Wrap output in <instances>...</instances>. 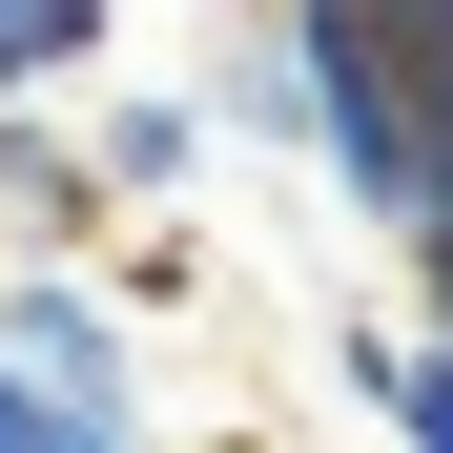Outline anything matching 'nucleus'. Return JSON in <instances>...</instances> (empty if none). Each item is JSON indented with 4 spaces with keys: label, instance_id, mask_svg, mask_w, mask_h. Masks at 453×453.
<instances>
[{
    "label": "nucleus",
    "instance_id": "nucleus-2",
    "mask_svg": "<svg viewBox=\"0 0 453 453\" xmlns=\"http://www.w3.org/2000/svg\"><path fill=\"white\" fill-rule=\"evenodd\" d=\"M330 371H350V412L392 433V453H453V330H433V310H350Z\"/></svg>",
    "mask_w": 453,
    "mask_h": 453
},
{
    "label": "nucleus",
    "instance_id": "nucleus-3",
    "mask_svg": "<svg viewBox=\"0 0 453 453\" xmlns=\"http://www.w3.org/2000/svg\"><path fill=\"white\" fill-rule=\"evenodd\" d=\"M83 144H104V186H124V206H186L226 124H206V83H104V104H83Z\"/></svg>",
    "mask_w": 453,
    "mask_h": 453
},
{
    "label": "nucleus",
    "instance_id": "nucleus-7",
    "mask_svg": "<svg viewBox=\"0 0 453 453\" xmlns=\"http://www.w3.org/2000/svg\"><path fill=\"white\" fill-rule=\"evenodd\" d=\"M412 288H433V330H453V226H412Z\"/></svg>",
    "mask_w": 453,
    "mask_h": 453
},
{
    "label": "nucleus",
    "instance_id": "nucleus-6",
    "mask_svg": "<svg viewBox=\"0 0 453 453\" xmlns=\"http://www.w3.org/2000/svg\"><path fill=\"white\" fill-rule=\"evenodd\" d=\"M0 453H144V412H62L21 350H0Z\"/></svg>",
    "mask_w": 453,
    "mask_h": 453
},
{
    "label": "nucleus",
    "instance_id": "nucleus-1",
    "mask_svg": "<svg viewBox=\"0 0 453 453\" xmlns=\"http://www.w3.org/2000/svg\"><path fill=\"white\" fill-rule=\"evenodd\" d=\"M124 186H104V144L62 124V104H0V248H104Z\"/></svg>",
    "mask_w": 453,
    "mask_h": 453
},
{
    "label": "nucleus",
    "instance_id": "nucleus-5",
    "mask_svg": "<svg viewBox=\"0 0 453 453\" xmlns=\"http://www.w3.org/2000/svg\"><path fill=\"white\" fill-rule=\"evenodd\" d=\"M104 268H124V310H186V288H206V226H186V206H124Z\"/></svg>",
    "mask_w": 453,
    "mask_h": 453
},
{
    "label": "nucleus",
    "instance_id": "nucleus-4",
    "mask_svg": "<svg viewBox=\"0 0 453 453\" xmlns=\"http://www.w3.org/2000/svg\"><path fill=\"white\" fill-rule=\"evenodd\" d=\"M392 21V83H412V226H453V0H371Z\"/></svg>",
    "mask_w": 453,
    "mask_h": 453
}]
</instances>
